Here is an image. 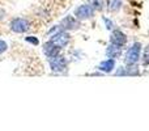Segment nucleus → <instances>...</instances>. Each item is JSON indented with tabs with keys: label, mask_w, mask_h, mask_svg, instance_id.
Here are the masks:
<instances>
[{
	"label": "nucleus",
	"mask_w": 149,
	"mask_h": 131,
	"mask_svg": "<svg viewBox=\"0 0 149 131\" xmlns=\"http://www.w3.org/2000/svg\"><path fill=\"white\" fill-rule=\"evenodd\" d=\"M140 53H141V43L135 42L126 51V55H124V62H126V64H136L140 59Z\"/></svg>",
	"instance_id": "1"
},
{
	"label": "nucleus",
	"mask_w": 149,
	"mask_h": 131,
	"mask_svg": "<svg viewBox=\"0 0 149 131\" xmlns=\"http://www.w3.org/2000/svg\"><path fill=\"white\" fill-rule=\"evenodd\" d=\"M94 12L95 11L93 9V7L90 4H82L74 9V17H76L79 21L88 20V18L93 17Z\"/></svg>",
	"instance_id": "2"
},
{
	"label": "nucleus",
	"mask_w": 149,
	"mask_h": 131,
	"mask_svg": "<svg viewBox=\"0 0 149 131\" xmlns=\"http://www.w3.org/2000/svg\"><path fill=\"white\" fill-rule=\"evenodd\" d=\"M49 64L51 71L54 72H64L65 68H67V59H65L63 55H56L54 58H50L49 59Z\"/></svg>",
	"instance_id": "3"
},
{
	"label": "nucleus",
	"mask_w": 149,
	"mask_h": 131,
	"mask_svg": "<svg viewBox=\"0 0 149 131\" xmlns=\"http://www.w3.org/2000/svg\"><path fill=\"white\" fill-rule=\"evenodd\" d=\"M70 39H71V37H70V34H68L67 32L60 30V32H58V33L51 34L50 41H51L54 45H56L58 47L63 49V47H65L68 43H70Z\"/></svg>",
	"instance_id": "4"
},
{
	"label": "nucleus",
	"mask_w": 149,
	"mask_h": 131,
	"mask_svg": "<svg viewBox=\"0 0 149 131\" xmlns=\"http://www.w3.org/2000/svg\"><path fill=\"white\" fill-rule=\"evenodd\" d=\"M29 28H30V24H29V21L26 20V18L17 17L10 21V29H12V32H15V33H20V34L25 33V32L29 30Z\"/></svg>",
	"instance_id": "5"
},
{
	"label": "nucleus",
	"mask_w": 149,
	"mask_h": 131,
	"mask_svg": "<svg viewBox=\"0 0 149 131\" xmlns=\"http://www.w3.org/2000/svg\"><path fill=\"white\" fill-rule=\"evenodd\" d=\"M60 28L63 29V30H74V29H79L80 26V22L79 20H77L74 16H67V17H64L62 21H60Z\"/></svg>",
	"instance_id": "6"
},
{
	"label": "nucleus",
	"mask_w": 149,
	"mask_h": 131,
	"mask_svg": "<svg viewBox=\"0 0 149 131\" xmlns=\"http://www.w3.org/2000/svg\"><path fill=\"white\" fill-rule=\"evenodd\" d=\"M60 50H62V49H60V47H58L56 45H54L51 41H47L46 43L43 45V53H45V55L47 57V59L59 55L60 54Z\"/></svg>",
	"instance_id": "7"
},
{
	"label": "nucleus",
	"mask_w": 149,
	"mask_h": 131,
	"mask_svg": "<svg viewBox=\"0 0 149 131\" xmlns=\"http://www.w3.org/2000/svg\"><path fill=\"white\" fill-rule=\"evenodd\" d=\"M110 42L111 43H115V45H119V46H123L126 45L127 42V37L123 32L120 30H114L110 36Z\"/></svg>",
	"instance_id": "8"
},
{
	"label": "nucleus",
	"mask_w": 149,
	"mask_h": 131,
	"mask_svg": "<svg viewBox=\"0 0 149 131\" xmlns=\"http://www.w3.org/2000/svg\"><path fill=\"white\" fill-rule=\"evenodd\" d=\"M106 55H107L109 58H111V59H114V58H119L122 55V46H119V45H115V43H111L107 46V49H106Z\"/></svg>",
	"instance_id": "9"
},
{
	"label": "nucleus",
	"mask_w": 149,
	"mask_h": 131,
	"mask_svg": "<svg viewBox=\"0 0 149 131\" xmlns=\"http://www.w3.org/2000/svg\"><path fill=\"white\" fill-rule=\"evenodd\" d=\"M114 67H115V60L110 58V59H106V60H103V62H101L97 68L100 69V71L109 74V72H111L114 69Z\"/></svg>",
	"instance_id": "10"
},
{
	"label": "nucleus",
	"mask_w": 149,
	"mask_h": 131,
	"mask_svg": "<svg viewBox=\"0 0 149 131\" xmlns=\"http://www.w3.org/2000/svg\"><path fill=\"white\" fill-rule=\"evenodd\" d=\"M122 7V0H107V9L110 12H116Z\"/></svg>",
	"instance_id": "11"
},
{
	"label": "nucleus",
	"mask_w": 149,
	"mask_h": 131,
	"mask_svg": "<svg viewBox=\"0 0 149 131\" xmlns=\"http://www.w3.org/2000/svg\"><path fill=\"white\" fill-rule=\"evenodd\" d=\"M140 71H139V67L136 64H127L126 67V75H128V76H132V75H139Z\"/></svg>",
	"instance_id": "12"
},
{
	"label": "nucleus",
	"mask_w": 149,
	"mask_h": 131,
	"mask_svg": "<svg viewBox=\"0 0 149 131\" xmlns=\"http://www.w3.org/2000/svg\"><path fill=\"white\" fill-rule=\"evenodd\" d=\"M89 4L93 7L94 11H102L105 7V1L103 0H89Z\"/></svg>",
	"instance_id": "13"
},
{
	"label": "nucleus",
	"mask_w": 149,
	"mask_h": 131,
	"mask_svg": "<svg viewBox=\"0 0 149 131\" xmlns=\"http://www.w3.org/2000/svg\"><path fill=\"white\" fill-rule=\"evenodd\" d=\"M143 64L149 66V46L144 49V54H143Z\"/></svg>",
	"instance_id": "14"
},
{
	"label": "nucleus",
	"mask_w": 149,
	"mask_h": 131,
	"mask_svg": "<svg viewBox=\"0 0 149 131\" xmlns=\"http://www.w3.org/2000/svg\"><path fill=\"white\" fill-rule=\"evenodd\" d=\"M25 41L29 42V43H31L33 46H38V45H39V39L37 38V37H33V36L25 37Z\"/></svg>",
	"instance_id": "15"
},
{
	"label": "nucleus",
	"mask_w": 149,
	"mask_h": 131,
	"mask_svg": "<svg viewBox=\"0 0 149 131\" xmlns=\"http://www.w3.org/2000/svg\"><path fill=\"white\" fill-rule=\"evenodd\" d=\"M102 20H103V22H105L106 28H107L109 30H111V29L114 28V22L111 20H109V18H106V17H102Z\"/></svg>",
	"instance_id": "16"
},
{
	"label": "nucleus",
	"mask_w": 149,
	"mask_h": 131,
	"mask_svg": "<svg viewBox=\"0 0 149 131\" xmlns=\"http://www.w3.org/2000/svg\"><path fill=\"white\" fill-rule=\"evenodd\" d=\"M8 49V45L5 41H3V39H0V54H3L4 51H7Z\"/></svg>",
	"instance_id": "17"
},
{
	"label": "nucleus",
	"mask_w": 149,
	"mask_h": 131,
	"mask_svg": "<svg viewBox=\"0 0 149 131\" xmlns=\"http://www.w3.org/2000/svg\"><path fill=\"white\" fill-rule=\"evenodd\" d=\"M116 76H119V75H126V67H119L118 71L115 72Z\"/></svg>",
	"instance_id": "18"
}]
</instances>
